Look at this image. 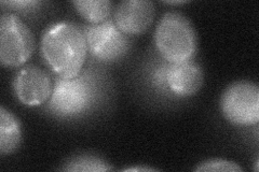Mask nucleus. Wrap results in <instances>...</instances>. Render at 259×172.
Here are the masks:
<instances>
[{
	"label": "nucleus",
	"mask_w": 259,
	"mask_h": 172,
	"mask_svg": "<svg viewBox=\"0 0 259 172\" xmlns=\"http://www.w3.org/2000/svg\"><path fill=\"white\" fill-rule=\"evenodd\" d=\"M3 6H8L10 8H13L14 10H20V11H24V10H32L36 9V7L40 5L39 2H29V0H24V2H2Z\"/></svg>",
	"instance_id": "obj_14"
},
{
	"label": "nucleus",
	"mask_w": 259,
	"mask_h": 172,
	"mask_svg": "<svg viewBox=\"0 0 259 172\" xmlns=\"http://www.w3.org/2000/svg\"><path fill=\"white\" fill-rule=\"evenodd\" d=\"M87 73L72 79L58 78L48 108L60 118H76L91 108L95 101L96 87Z\"/></svg>",
	"instance_id": "obj_3"
},
{
	"label": "nucleus",
	"mask_w": 259,
	"mask_h": 172,
	"mask_svg": "<svg viewBox=\"0 0 259 172\" xmlns=\"http://www.w3.org/2000/svg\"><path fill=\"white\" fill-rule=\"evenodd\" d=\"M223 117L230 124L248 127L259 122V87L254 82L237 81L225 88L220 99Z\"/></svg>",
	"instance_id": "obj_5"
},
{
	"label": "nucleus",
	"mask_w": 259,
	"mask_h": 172,
	"mask_svg": "<svg viewBox=\"0 0 259 172\" xmlns=\"http://www.w3.org/2000/svg\"><path fill=\"white\" fill-rule=\"evenodd\" d=\"M156 86L175 97L187 98L196 95L203 85V71L193 61L164 65L157 69L153 77Z\"/></svg>",
	"instance_id": "obj_6"
},
{
	"label": "nucleus",
	"mask_w": 259,
	"mask_h": 172,
	"mask_svg": "<svg viewBox=\"0 0 259 172\" xmlns=\"http://www.w3.org/2000/svg\"><path fill=\"white\" fill-rule=\"evenodd\" d=\"M35 51V38L18 15L7 12L0 18V63L4 67L25 65Z\"/></svg>",
	"instance_id": "obj_4"
},
{
	"label": "nucleus",
	"mask_w": 259,
	"mask_h": 172,
	"mask_svg": "<svg viewBox=\"0 0 259 172\" xmlns=\"http://www.w3.org/2000/svg\"><path fill=\"white\" fill-rule=\"evenodd\" d=\"M194 171H207V172H241L243 171L242 167L239 166V163L222 159V158H212L207 159L198 163V166L194 168Z\"/></svg>",
	"instance_id": "obj_13"
},
{
	"label": "nucleus",
	"mask_w": 259,
	"mask_h": 172,
	"mask_svg": "<svg viewBox=\"0 0 259 172\" xmlns=\"http://www.w3.org/2000/svg\"><path fill=\"white\" fill-rule=\"evenodd\" d=\"M40 53L58 78L78 77L87 60L88 44L82 28L61 21L49 25L40 39Z\"/></svg>",
	"instance_id": "obj_1"
},
{
	"label": "nucleus",
	"mask_w": 259,
	"mask_h": 172,
	"mask_svg": "<svg viewBox=\"0 0 259 172\" xmlns=\"http://www.w3.org/2000/svg\"><path fill=\"white\" fill-rule=\"evenodd\" d=\"M155 5L149 0H124L113 12V22L126 36H139L147 30L155 20Z\"/></svg>",
	"instance_id": "obj_9"
},
{
	"label": "nucleus",
	"mask_w": 259,
	"mask_h": 172,
	"mask_svg": "<svg viewBox=\"0 0 259 172\" xmlns=\"http://www.w3.org/2000/svg\"><path fill=\"white\" fill-rule=\"evenodd\" d=\"M64 171H92V172H102L110 171L112 167L109 163L101 157L93 156V155H80L74 158L69 159L65 166L62 168Z\"/></svg>",
	"instance_id": "obj_12"
},
{
	"label": "nucleus",
	"mask_w": 259,
	"mask_h": 172,
	"mask_svg": "<svg viewBox=\"0 0 259 172\" xmlns=\"http://www.w3.org/2000/svg\"><path fill=\"white\" fill-rule=\"evenodd\" d=\"M85 35L88 52L101 62H113L121 59L128 50L127 36L113 22L107 20L101 24L81 27Z\"/></svg>",
	"instance_id": "obj_7"
},
{
	"label": "nucleus",
	"mask_w": 259,
	"mask_h": 172,
	"mask_svg": "<svg viewBox=\"0 0 259 172\" xmlns=\"http://www.w3.org/2000/svg\"><path fill=\"white\" fill-rule=\"evenodd\" d=\"M12 87L18 100L26 106H39L46 103L53 92L51 77L35 65H26L16 72Z\"/></svg>",
	"instance_id": "obj_8"
},
{
	"label": "nucleus",
	"mask_w": 259,
	"mask_h": 172,
	"mask_svg": "<svg viewBox=\"0 0 259 172\" xmlns=\"http://www.w3.org/2000/svg\"><path fill=\"white\" fill-rule=\"evenodd\" d=\"M165 4H167V5H172V6H176V5H184V4H187L188 2L187 0H178V2H164Z\"/></svg>",
	"instance_id": "obj_16"
},
{
	"label": "nucleus",
	"mask_w": 259,
	"mask_h": 172,
	"mask_svg": "<svg viewBox=\"0 0 259 172\" xmlns=\"http://www.w3.org/2000/svg\"><path fill=\"white\" fill-rule=\"evenodd\" d=\"M71 4L76 11L91 24L107 21L112 10V4L109 0H76Z\"/></svg>",
	"instance_id": "obj_11"
},
{
	"label": "nucleus",
	"mask_w": 259,
	"mask_h": 172,
	"mask_svg": "<svg viewBox=\"0 0 259 172\" xmlns=\"http://www.w3.org/2000/svg\"><path fill=\"white\" fill-rule=\"evenodd\" d=\"M22 141V128L19 119L7 110L0 108V154L10 155L19 149Z\"/></svg>",
	"instance_id": "obj_10"
},
{
	"label": "nucleus",
	"mask_w": 259,
	"mask_h": 172,
	"mask_svg": "<svg viewBox=\"0 0 259 172\" xmlns=\"http://www.w3.org/2000/svg\"><path fill=\"white\" fill-rule=\"evenodd\" d=\"M157 169L156 168H150V167H128V168H125L123 169V171H126V172H130V171H156Z\"/></svg>",
	"instance_id": "obj_15"
},
{
	"label": "nucleus",
	"mask_w": 259,
	"mask_h": 172,
	"mask_svg": "<svg viewBox=\"0 0 259 172\" xmlns=\"http://www.w3.org/2000/svg\"><path fill=\"white\" fill-rule=\"evenodd\" d=\"M157 50L166 63L192 61L198 50V37L192 23L185 14L169 11L162 15L153 34Z\"/></svg>",
	"instance_id": "obj_2"
}]
</instances>
